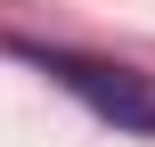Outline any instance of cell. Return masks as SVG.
Instances as JSON below:
<instances>
[{
  "label": "cell",
  "instance_id": "6da1fadb",
  "mask_svg": "<svg viewBox=\"0 0 155 147\" xmlns=\"http://www.w3.org/2000/svg\"><path fill=\"white\" fill-rule=\"evenodd\" d=\"M8 57L41 65L57 90H74L90 115H106L114 131H147L155 139V82L131 65H106V57H82V49H49V41H8Z\"/></svg>",
  "mask_w": 155,
  "mask_h": 147
}]
</instances>
